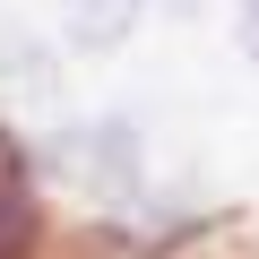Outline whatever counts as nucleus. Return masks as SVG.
Segmentation results:
<instances>
[{"mask_svg": "<svg viewBox=\"0 0 259 259\" xmlns=\"http://www.w3.org/2000/svg\"><path fill=\"white\" fill-rule=\"evenodd\" d=\"M44 156H52V173H69V182H78V190H95V199H121L130 182H139V139H130V121L61 130Z\"/></svg>", "mask_w": 259, "mask_h": 259, "instance_id": "obj_1", "label": "nucleus"}, {"mask_svg": "<svg viewBox=\"0 0 259 259\" xmlns=\"http://www.w3.org/2000/svg\"><path fill=\"white\" fill-rule=\"evenodd\" d=\"M61 9H69V35H78L87 52H112L130 26H139L147 0H61Z\"/></svg>", "mask_w": 259, "mask_h": 259, "instance_id": "obj_2", "label": "nucleus"}, {"mask_svg": "<svg viewBox=\"0 0 259 259\" xmlns=\"http://www.w3.org/2000/svg\"><path fill=\"white\" fill-rule=\"evenodd\" d=\"M0 78H9V87L26 78V95H44V87H52V52L26 44V35H0Z\"/></svg>", "mask_w": 259, "mask_h": 259, "instance_id": "obj_3", "label": "nucleus"}]
</instances>
